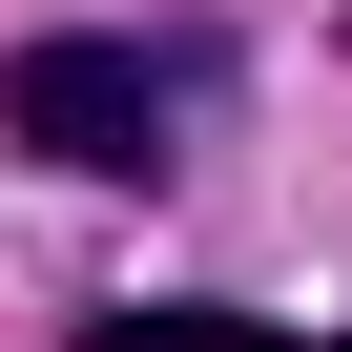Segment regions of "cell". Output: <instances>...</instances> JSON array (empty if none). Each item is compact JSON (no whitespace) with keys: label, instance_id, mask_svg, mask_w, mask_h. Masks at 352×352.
Returning a JSON list of instances; mask_svg holds the SVG:
<instances>
[{"label":"cell","instance_id":"1","mask_svg":"<svg viewBox=\"0 0 352 352\" xmlns=\"http://www.w3.org/2000/svg\"><path fill=\"white\" fill-rule=\"evenodd\" d=\"M228 42H21V63H0V145H21V166H83V187H166V166H187L208 145V83Z\"/></svg>","mask_w":352,"mask_h":352},{"label":"cell","instance_id":"2","mask_svg":"<svg viewBox=\"0 0 352 352\" xmlns=\"http://www.w3.org/2000/svg\"><path fill=\"white\" fill-rule=\"evenodd\" d=\"M83 352H352V331H249V311H83Z\"/></svg>","mask_w":352,"mask_h":352}]
</instances>
